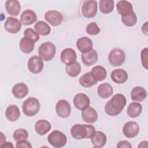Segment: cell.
Here are the masks:
<instances>
[{
  "label": "cell",
  "instance_id": "cell-26",
  "mask_svg": "<svg viewBox=\"0 0 148 148\" xmlns=\"http://www.w3.org/2000/svg\"><path fill=\"white\" fill-rule=\"evenodd\" d=\"M97 92L100 98L106 99L113 95V89L110 84L108 83H104L99 85L97 89Z\"/></svg>",
  "mask_w": 148,
  "mask_h": 148
},
{
  "label": "cell",
  "instance_id": "cell-25",
  "mask_svg": "<svg viewBox=\"0 0 148 148\" xmlns=\"http://www.w3.org/2000/svg\"><path fill=\"white\" fill-rule=\"evenodd\" d=\"M5 116L6 119L12 122L17 121L20 116V111L16 105H10L6 109Z\"/></svg>",
  "mask_w": 148,
  "mask_h": 148
},
{
  "label": "cell",
  "instance_id": "cell-16",
  "mask_svg": "<svg viewBox=\"0 0 148 148\" xmlns=\"http://www.w3.org/2000/svg\"><path fill=\"white\" fill-rule=\"evenodd\" d=\"M81 59L84 65L91 66L98 61V55L96 50L92 49L88 52L82 53Z\"/></svg>",
  "mask_w": 148,
  "mask_h": 148
},
{
  "label": "cell",
  "instance_id": "cell-22",
  "mask_svg": "<svg viewBox=\"0 0 148 148\" xmlns=\"http://www.w3.org/2000/svg\"><path fill=\"white\" fill-rule=\"evenodd\" d=\"M90 138L92 144L95 147H103L106 143V136L101 131H95Z\"/></svg>",
  "mask_w": 148,
  "mask_h": 148
},
{
  "label": "cell",
  "instance_id": "cell-40",
  "mask_svg": "<svg viewBox=\"0 0 148 148\" xmlns=\"http://www.w3.org/2000/svg\"><path fill=\"white\" fill-rule=\"evenodd\" d=\"M16 147H17V148H23V147L28 148V147H30L31 148V147H32V145L27 140H20V141L16 142Z\"/></svg>",
  "mask_w": 148,
  "mask_h": 148
},
{
  "label": "cell",
  "instance_id": "cell-13",
  "mask_svg": "<svg viewBox=\"0 0 148 148\" xmlns=\"http://www.w3.org/2000/svg\"><path fill=\"white\" fill-rule=\"evenodd\" d=\"M73 102L77 109L82 110L90 106V100L86 94L78 93L73 97Z\"/></svg>",
  "mask_w": 148,
  "mask_h": 148
},
{
  "label": "cell",
  "instance_id": "cell-24",
  "mask_svg": "<svg viewBox=\"0 0 148 148\" xmlns=\"http://www.w3.org/2000/svg\"><path fill=\"white\" fill-rule=\"evenodd\" d=\"M146 97V90L141 86H136L131 91V99L135 102H142Z\"/></svg>",
  "mask_w": 148,
  "mask_h": 148
},
{
  "label": "cell",
  "instance_id": "cell-8",
  "mask_svg": "<svg viewBox=\"0 0 148 148\" xmlns=\"http://www.w3.org/2000/svg\"><path fill=\"white\" fill-rule=\"evenodd\" d=\"M43 60L37 56L31 57L27 62L28 70L34 74H38L41 72L43 68Z\"/></svg>",
  "mask_w": 148,
  "mask_h": 148
},
{
  "label": "cell",
  "instance_id": "cell-41",
  "mask_svg": "<svg viewBox=\"0 0 148 148\" xmlns=\"http://www.w3.org/2000/svg\"><path fill=\"white\" fill-rule=\"evenodd\" d=\"M117 148H121V147H127V148H131L132 146L131 145V144L127 141V140H120L118 142L117 145V146H116Z\"/></svg>",
  "mask_w": 148,
  "mask_h": 148
},
{
  "label": "cell",
  "instance_id": "cell-27",
  "mask_svg": "<svg viewBox=\"0 0 148 148\" xmlns=\"http://www.w3.org/2000/svg\"><path fill=\"white\" fill-rule=\"evenodd\" d=\"M34 127L37 134L44 135L51 130V124L46 120H39L36 122Z\"/></svg>",
  "mask_w": 148,
  "mask_h": 148
},
{
  "label": "cell",
  "instance_id": "cell-3",
  "mask_svg": "<svg viewBox=\"0 0 148 148\" xmlns=\"http://www.w3.org/2000/svg\"><path fill=\"white\" fill-rule=\"evenodd\" d=\"M40 103L38 99L34 97H29L26 99L22 105L24 114L28 117L36 115L40 109Z\"/></svg>",
  "mask_w": 148,
  "mask_h": 148
},
{
  "label": "cell",
  "instance_id": "cell-35",
  "mask_svg": "<svg viewBox=\"0 0 148 148\" xmlns=\"http://www.w3.org/2000/svg\"><path fill=\"white\" fill-rule=\"evenodd\" d=\"M123 24L127 27H132L136 24L137 17L134 12L125 16H121Z\"/></svg>",
  "mask_w": 148,
  "mask_h": 148
},
{
  "label": "cell",
  "instance_id": "cell-21",
  "mask_svg": "<svg viewBox=\"0 0 148 148\" xmlns=\"http://www.w3.org/2000/svg\"><path fill=\"white\" fill-rule=\"evenodd\" d=\"M117 12L121 16H125L132 13V5L127 1H119L116 4Z\"/></svg>",
  "mask_w": 148,
  "mask_h": 148
},
{
  "label": "cell",
  "instance_id": "cell-17",
  "mask_svg": "<svg viewBox=\"0 0 148 148\" xmlns=\"http://www.w3.org/2000/svg\"><path fill=\"white\" fill-rule=\"evenodd\" d=\"M37 20V16L34 11L31 9L24 10L20 16V22L24 25H29L34 23Z\"/></svg>",
  "mask_w": 148,
  "mask_h": 148
},
{
  "label": "cell",
  "instance_id": "cell-18",
  "mask_svg": "<svg viewBox=\"0 0 148 148\" xmlns=\"http://www.w3.org/2000/svg\"><path fill=\"white\" fill-rule=\"evenodd\" d=\"M76 45L79 51L82 53L88 52L92 49V42L91 39L86 36L78 39Z\"/></svg>",
  "mask_w": 148,
  "mask_h": 148
},
{
  "label": "cell",
  "instance_id": "cell-43",
  "mask_svg": "<svg viewBox=\"0 0 148 148\" xmlns=\"http://www.w3.org/2000/svg\"><path fill=\"white\" fill-rule=\"evenodd\" d=\"M1 147H7V148H9V147H13V146L12 145V142H3V143H2L0 146Z\"/></svg>",
  "mask_w": 148,
  "mask_h": 148
},
{
  "label": "cell",
  "instance_id": "cell-29",
  "mask_svg": "<svg viewBox=\"0 0 148 148\" xmlns=\"http://www.w3.org/2000/svg\"><path fill=\"white\" fill-rule=\"evenodd\" d=\"M142 111V106L140 103L131 102L127 109V114L131 118L138 117Z\"/></svg>",
  "mask_w": 148,
  "mask_h": 148
},
{
  "label": "cell",
  "instance_id": "cell-38",
  "mask_svg": "<svg viewBox=\"0 0 148 148\" xmlns=\"http://www.w3.org/2000/svg\"><path fill=\"white\" fill-rule=\"evenodd\" d=\"M24 37L28 38L32 40L35 43L39 39V35L32 28H27L24 32Z\"/></svg>",
  "mask_w": 148,
  "mask_h": 148
},
{
  "label": "cell",
  "instance_id": "cell-5",
  "mask_svg": "<svg viewBox=\"0 0 148 148\" xmlns=\"http://www.w3.org/2000/svg\"><path fill=\"white\" fill-rule=\"evenodd\" d=\"M47 140L53 147L60 148L66 145L67 138L63 132L58 130H54L48 135Z\"/></svg>",
  "mask_w": 148,
  "mask_h": 148
},
{
  "label": "cell",
  "instance_id": "cell-1",
  "mask_svg": "<svg viewBox=\"0 0 148 148\" xmlns=\"http://www.w3.org/2000/svg\"><path fill=\"white\" fill-rule=\"evenodd\" d=\"M126 104L125 97L121 94H116L105 104V112L110 116H117L122 112Z\"/></svg>",
  "mask_w": 148,
  "mask_h": 148
},
{
  "label": "cell",
  "instance_id": "cell-34",
  "mask_svg": "<svg viewBox=\"0 0 148 148\" xmlns=\"http://www.w3.org/2000/svg\"><path fill=\"white\" fill-rule=\"evenodd\" d=\"M114 2L113 0H101L99 2V8L101 12L103 14L111 13L114 9Z\"/></svg>",
  "mask_w": 148,
  "mask_h": 148
},
{
  "label": "cell",
  "instance_id": "cell-23",
  "mask_svg": "<svg viewBox=\"0 0 148 148\" xmlns=\"http://www.w3.org/2000/svg\"><path fill=\"white\" fill-rule=\"evenodd\" d=\"M5 9L10 15L16 16L21 10L20 2L16 0H8L5 2Z\"/></svg>",
  "mask_w": 148,
  "mask_h": 148
},
{
  "label": "cell",
  "instance_id": "cell-37",
  "mask_svg": "<svg viewBox=\"0 0 148 148\" xmlns=\"http://www.w3.org/2000/svg\"><path fill=\"white\" fill-rule=\"evenodd\" d=\"M86 32L90 35H97L100 32V28L95 22L89 23L86 27Z\"/></svg>",
  "mask_w": 148,
  "mask_h": 148
},
{
  "label": "cell",
  "instance_id": "cell-30",
  "mask_svg": "<svg viewBox=\"0 0 148 148\" xmlns=\"http://www.w3.org/2000/svg\"><path fill=\"white\" fill-rule=\"evenodd\" d=\"M90 72L97 82L103 80L107 76V72L105 68L100 65H97L93 67Z\"/></svg>",
  "mask_w": 148,
  "mask_h": 148
},
{
  "label": "cell",
  "instance_id": "cell-19",
  "mask_svg": "<svg viewBox=\"0 0 148 148\" xmlns=\"http://www.w3.org/2000/svg\"><path fill=\"white\" fill-rule=\"evenodd\" d=\"M12 94L18 99H21L26 97L28 94V88L27 86L23 83H18L12 88Z\"/></svg>",
  "mask_w": 148,
  "mask_h": 148
},
{
  "label": "cell",
  "instance_id": "cell-20",
  "mask_svg": "<svg viewBox=\"0 0 148 148\" xmlns=\"http://www.w3.org/2000/svg\"><path fill=\"white\" fill-rule=\"evenodd\" d=\"M112 80L116 83L122 84L125 83L128 79V73L123 69H114L110 75Z\"/></svg>",
  "mask_w": 148,
  "mask_h": 148
},
{
  "label": "cell",
  "instance_id": "cell-31",
  "mask_svg": "<svg viewBox=\"0 0 148 148\" xmlns=\"http://www.w3.org/2000/svg\"><path fill=\"white\" fill-rule=\"evenodd\" d=\"M34 29L38 34L42 36L48 35L51 32V28L47 23L43 21H38L34 25Z\"/></svg>",
  "mask_w": 148,
  "mask_h": 148
},
{
  "label": "cell",
  "instance_id": "cell-33",
  "mask_svg": "<svg viewBox=\"0 0 148 148\" xmlns=\"http://www.w3.org/2000/svg\"><path fill=\"white\" fill-rule=\"evenodd\" d=\"M81 69V66L80 64L77 61H75L73 64L67 65L65 68L66 72L68 75L72 77L77 76L80 74Z\"/></svg>",
  "mask_w": 148,
  "mask_h": 148
},
{
  "label": "cell",
  "instance_id": "cell-32",
  "mask_svg": "<svg viewBox=\"0 0 148 148\" xmlns=\"http://www.w3.org/2000/svg\"><path fill=\"white\" fill-rule=\"evenodd\" d=\"M97 83L91 72L85 73L79 79L80 84L84 87H90L96 84Z\"/></svg>",
  "mask_w": 148,
  "mask_h": 148
},
{
  "label": "cell",
  "instance_id": "cell-14",
  "mask_svg": "<svg viewBox=\"0 0 148 148\" xmlns=\"http://www.w3.org/2000/svg\"><path fill=\"white\" fill-rule=\"evenodd\" d=\"M61 61L65 65H69L76 61L77 55L75 51L71 48L64 49L60 56Z\"/></svg>",
  "mask_w": 148,
  "mask_h": 148
},
{
  "label": "cell",
  "instance_id": "cell-10",
  "mask_svg": "<svg viewBox=\"0 0 148 148\" xmlns=\"http://www.w3.org/2000/svg\"><path fill=\"white\" fill-rule=\"evenodd\" d=\"M56 112L57 115L61 118L68 117L71 112L69 103L65 99L59 100L56 105Z\"/></svg>",
  "mask_w": 148,
  "mask_h": 148
},
{
  "label": "cell",
  "instance_id": "cell-28",
  "mask_svg": "<svg viewBox=\"0 0 148 148\" xmlns=\"http://www.w3.org/2000/svg\"><path fill=\"white\" fill-rule=\"evenodd\" d=\"M19 47L23 53L29 54L34 50L35 42L28 38L24 37L21 38L20 41Z\"/></svg>",
  "mask_w": 148,
  "mask_h": 148
},
{
  "label": "cell",
  "instance_id": "cell-7",
  "mask_svg": "<svg viewBox=\"0 0 148 148\" xmlns=\"http://www.w3.org/2000/svg\"><path fill=\"white\" fill-rule=\"evenodd\" d=\"M98 10V3L95 0L86 1L82 6V15L87 18H90L95 16Z\"/></svg>",
  "mask_w": 148,
  "mask_h": 148
},
{
  "label": "cell",
  "instance_id": "cell-9",
  "mask_svg": "<svg viewBox=\"0 0 148 148\" xmlns=\"http://www.w3.org/2000/svg\"><path fill=\"white\" fill-rule=\"evenodd\" d=\"M45 20L52 26L56 27L60 25L63 21L62 14L55 10H51L46 12L44 16Z\"/></svg>",
  "mask_w": 148,
  "mask_h": 148
},
{
  "label": "cell",
  "instance_id": "cell-12",
  "mask_svg": "<svg viewBox=\"0 0 148 148\" xmlns=\"http://www.w3.org/2000/svg\"><path fill=\"white\" fill-rule=\"evenodd\" d=\"M4 28L10 34H16L21 29V23L16 18L8 17L4 23Z\"/></svg>",
  "mask_w": 148,
  "mask_h": 148
},
{
  "label": "cell",
  "instance_id": "cell-39",
  "mask_svg": "<svg viewBox=\"0 0 148 148\" xmlns=\"http://www.w3.org/2000/svg\"><path fill=\"white\" fill-rule=\"evenodd\" d=\"M147 47H146L142 50L140 53V58L142 66L146 69H147Z\"/></svg>",
  "mask_w": 148,
  "mask_h": 148
},
{
  "label": "cell",
  "instance_id": "cell-2",
  "mask_svg": "<svg viewBox=\"0 0 148 148\" xmlns=\"http://www.w3.org/2000/svg\"><path fill=\"white\" fill-rule=\"evenodd\" d=\"M95 131V127L92 125L76 124L71 128L72 136L77 140L90 138Z\"/></svg>",
  "mask_w": 148,
  "mask_h": 148
},
{
  "label": "cell",
  "instance_id": "cell-36",
  "mask_svg": "<svg viewBox=\"0 0 148 148\" xmlns=\"http://www.w3.org/2000/svg\"><path fill=\"white\" fill-rule=\"evenodd\" d=\"M13 137L14 140L16 142L27 140L28 137V133L25 129H18L14 132Z\"/></svg>",
  "mask_w": 148,
  "mask_h": 148
},
{
  "label": "cell",
  "instance_id": "cell-11",
  "mask_svg": "<svg viewBox=\"0 0 148 148\" xmlns=\"http://www.w3.org/2000/svg\"><path fill=\"white\" fill-rule=\"evenodd\" d=\"M123 132L125 137L128 138H134L139 132V126L135 121H128L123 126Z\"/></svg>",
  "mask_w": 148,
  "mask_h": 148
},
{
  "label": "cell",
  "instance_id": "cell-42",
  "mask_svg": "<svg viewBox=\"0 0 148 148\" xmlns=\"http://www.w3.org/2000/svg\"><path fill=\"white\" fill-rule=\"evenodd\" d=\"M147 23L148 22L146 21L144 24H143L142 27V31L143 33H144L146 35H148V32H147Z\"/></svg>",
  "mask_w": 148,
  "mask_h": 148
},
{
  "label": "cell",
  "instance_id": "cell-6",
  "mask_svg": "<svg viewBox=\"0 0 148 148\" xmlns=\"http://www.w3.org/2000/svg\"><path fill=\"white\" fill-rule=\"evenodd\" d=\"M108 60L110 64L112 66H120L125 60V54L120 49H113L109 54Z\"/></svg>",
  "mask_w": 148,
  "mask_h": 148
},
{
  "label": "cell",
  "instance_id": "cell-4",
  "mask_svg": "<svg viewBox=\"0 0 148 148\" xmlns=\"http://www.w3.org/2000/svg\"><path fill=\"white\" fill-rule=\"evenodd\" d=\"M56 53V47L54 43L46 42L40 45L38 49L39 57L45 61L51 60Z\"/></svg>",
  "mask_w": 148,
  "mask_h": 148
},
{
  "label": "cell",
  "instance_id": "cell-15",
  "mask_svg": "<svg viewBox=\"0 0 148 148\" xmlns=\"http://www.w3.org/2000/svg\"><path fill=\"white\" fill-rule=\"evenodd\" d=\"M82 117L86 123L92 124L97 121L98 119V113L94 108L88 106L82 110Z\"/></svg>",
  "mask_w": 148,
  "mask_h": 148
}]
</instances>
